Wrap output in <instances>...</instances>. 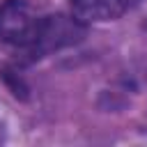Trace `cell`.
Wrapping results in <instances>:
<instances>
[{"label":"cell","instance_id":"cell-4","mask_svg":"<svg viewBox=\"0 0 147 147\" xmlns=\"http://www.w3.org/2000/svg\"><path fill=\"white\" fill-rule=\"evenodd\" d=\"M142 0H122V5L126 7V9H131V7H136V5H140Z\"/></svg>","mask_w":147,"mask_h":147},{"label":"cell","instance_id":"cell-2","mask_svg":"<svg viewBox=\"0 0 147 147\" xmlns=\"http://www.w3.org/2000/svg\"><path fill=\"white\" fill-rule=\"evenodd\" d=\"M85 32V25L80 18L76 16H46L41 18V28H39V34L32 44V48L28 51V55L32 57H39L48 51H55V48H62V46H69L74 41H78Z\"/></svg>","mask_w":147,"mask_h":147},{"label":"cell","instance_id":"cell-3","mask_svg":"<svg viewBox=\"0 0 147 147\" xmlns=\"http://www.w3.org/2000/svg\"><path fill=\"white\" fill-rule=\"evenodd\" d=\"M74 16L83 23H96V21H113L119 18L126 7L122 0H71Z\"/></svg>","mask_w":147,"mask_h":147},{"label":"cell","instance_id":"cell-1","mask_svg":"<svg viewBox=\"0 0 147 147\" xmlns=\"http://www.w3.org/2000/svg\"><path fill=\"white\" fill-rule=\"evenodd\" d=\"M41 28V16L25 0H2L0 2V41L23 48H32Z\"/></svg>","mask_w":147,"mask_h":147}]
</instances>
